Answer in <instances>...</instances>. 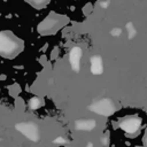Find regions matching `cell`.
<instances>
[{"label":"cell","mask_w":147,"mask_h":147,"mask_svg":"<svg viewBox=\"0 0 147 147\" xmlns=\"http://www.w3.org/2000/svg\"><path fill=\"white\" fill-rule=\"evenodd\" d=\"M16 49V42L7 37L6 34H0V52L3 54H9Z\"/></svg>","instance_id":"6da1fadb"},{"label":"cell","mask_w":147,"mask_h":147,"mask_svg":"<svg viewBox=\"0 0 147 147\" xmlns=\"http://www.w3.org/2000/svg\"><path fill=\"white\" fill-rule=\"evenodd\" d=\"M94 109V111H96L98 114H102V115H109L114 111V107L110 100H100L99 102H96L95 105H93L92 107Z\"/></svg>","instance_id":"7a4b0ae2"},{"label":"cell","mask_w":147,"mask_h":147,"mask_svg":"<svg viewBox=\"0 0 147 147\" xmlns=\"http://www.w3.org/2000/svg\"><path fill=\"white\" fill-rule=\"evenodd\" d=\"M80 59H82V49L79 47H74L70 52V56H69V61L71 64V68L75 71L79 70L80 67Z\"/></svg>","instance_id":"3957f363"},{"label":"cell","mask_w":147,"mask_h":147,"mask_svg":"<svg viewBox=\"0 0 147 147\" xmlns=\"http://www.w3.org/2000/svg\"><path fill=\"white\" fill-rule=\"evenodd\" d=\"M91 71L94 75H100L103 71V67H102V60L100 56L95 55L91 59Z\"/></svg>","instance_id":"277c9868"},{"label":"cell","mask_w":147,"mask_h":147,"mask_svg":"<svg viewBox=\"0 0 147 147\" xmlns=\"http://www.w3.org/2000/svg\"><path fill=\"white\" fill-rule=\"evenodd\" d=\"M138 126H139V121H137L136 118H130V119H127L123 123V127L129 132L136 131Z\"/></svg>","instance_id":"5b68a950"},{"label":"cell","mask_w":147,"mask_h":147,"mask_svg":"<svg viewBox=\"0 0 147 147\" xmlns=\"http://www.w3.org/2000/svg\"><path fill=\"white\" fill-rule=\"evenodd\" d=\"M126 30H127V36H129L130 39H132V38L136 36V33H137V31H136V29L133 28L132 23H127V24H126Z\"/></svg>","instance_id":"8992f818"},{"label":"cell","mask_w":147,"mask_h":147,"mask_svg":"<svg viewBox=\"0 0 147 147\" xmlns=\"http://www.w3.org/2000/svg\"><path fill=\"white\" fill-rule=\"evenodd\" d=\"M121 33H122L121 29H115V30H113V31H111V34H113V36H119Z\"/></svg>","instance_id":"52a82bcc"},{"label":"cell","mask_w":147,"mask_h":147,"mask_svg":"<svg viewBox=\"0 0 147 147\" xmlns=\"http://www.w3.org/2000/svg\"><path fill=\"white\" fill-rule=\"evenodd\" d=\"M101 6H102V7H107V6H108V2H102Z\"/></svg>","instance_id":"ba28073f"}]
</instances>
